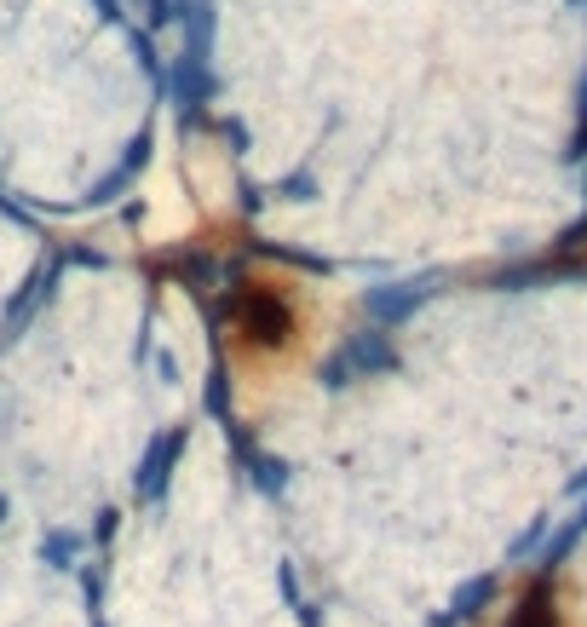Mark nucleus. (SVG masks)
<instances>
[{
    "label": "nucleus",
    "instance_id": "nucleus-1",
    "mask_svg": "<svg viewBox=\"0 0 587 627\" xmlns=\"http://www.w3.org/2000/svg\"><path fill=\"white\" fill-rule=\"evenodd\" d=\"M300 334V311L277 282H242L225 300V340L242 357H282Z\"/></svg>",
    "mask_w": 587,
    "mask_h": 627
}]
</instances>
